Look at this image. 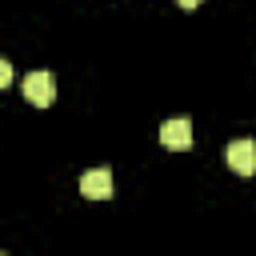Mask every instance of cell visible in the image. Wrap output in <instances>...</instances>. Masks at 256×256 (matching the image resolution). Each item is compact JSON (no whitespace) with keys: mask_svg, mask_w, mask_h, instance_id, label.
I'll return each instance as SVG.
<instances>
[{"mask_svg":"<svg viewBox=\"0 0 256 256\" xmlns=\"http://www.w3.org/2000/svg\"><path fill=\"white\" fill-rule=\"evenodd\" d=\"M224 160H228V168L236 176H252L256 172V140H232Z\"/></svg>","mask_w":256,"mask_h":256,"instance_id":"6da1fadb","label":"cell"},{"mask_svg":"<svg viewBox=\"0 0 256 256\" xmlns=\"http://www.w3.org/2000/svg\"><path fill=\"white\" fill-rule=\"evenodd\" d=\"M24 96H28V104L48 108L52 96H56V80H52V72H28V80H24Z\"/></svg>","mask_w":256,"mask_h":256,"instance_id":"7a4b0ae2","label":"cell"},{"mask_svg":"<svg viewBox=\"0 0 256 256\" xmlns=\"http://www.w3.org/2000/svg\"><path fill=\"white\" fill-rule=\"evenodd\" d=\"M160 144L180 152V148H192V124L184 116H172L168 124H160Z\"/></svg>","mask_w":256,"mask_h":256,"instance_id":"3957f363","label":"cell"},{"mask_svg":"<svg viewBox=\"0 0 256 256\" xmlns=\"http://www.w3.org/2000/svg\"><path fill=\"white\" fill-rule=\"evenodd\" d=\"M80 192H84L88 200H108V196H112V172H108V168L84 172V176H80Z\"/></svg>","mask_w":256,"mask_h":256,"instance_id":"277c9868","label":"cell"},{"mask_svg":"<svg viewBox=\"0 0 256 256\" xmlns=\"http://www.w3.org/2000/svg\"><path fill=\"white\" fill-rule=\"evenodd\" d=\"M8 84H12V64L0 60V88H8Z\"/></svg>","mask_w":256,"mask_h":256,"instance_id":"5b68a950","label":"cell"},{"mask_svg":"<svg viewBox=\"0 0 256 256\" xmlns=\"http://www.w3.org/2000/svg\"><path fill=\"white\" fill-rule=\"evenodd\" d=\"M196 4H200V0H180V8H196Z\"/></svg>","mask_w":256,"mask_h":256,"instance_id":"8992f818","label":"cell"}]
</instances>
